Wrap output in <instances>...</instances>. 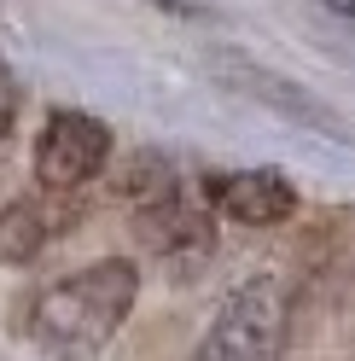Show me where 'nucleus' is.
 <instances>
[{"label":"nucleus","mask_w":355,"mask_h":361,"mask_svg":"<svg viewBox=\"0 0 355 361\" xmlns=\"http://www.w3.org/2000/svg\"><path fill=\"white\" fill-rule=\"evenodd\" d=\"M221 76H228L239 94H251V99H262V105H274L280 117H292V123H303V128H326V134H338L332 111L315 105L297 82H285V76H274V71H256V64H245V59H228V64H221Z\"/></svg>","instance_id":"obj_6"},{"label":"nucleus","mask_w":355,"mask_h":361,"mask_svg":"<svg viewBox=\"0 0 355 361\" xmlns=\"http://www.w3.org/2000/svg\"><path fill=\"white\" fill-rule=\"evenodd\" d=\"M146 6H158V12H175V18H198L192 0H146Z\"/></svg>","instance_id":"obj_9"},{"label":"nucleus","mask_w":355,"mask_h":361,"mask_svg":"<svg viewBox=\"0 0 355 361\" xmlns=\"http://www.w3.org/2000/svg\"><path fill=\"white\" fill-rule=\"evenodd\" d=\"M53 233H58V221L47 210V198H12V204L0 210V268L35 262L53 245Z\"/></svg>","instance_id":"obj_7"},{"label":"nucleus","mask_w":355,"mask_h":361,"mask_svg":"<svg viewBox=\"0 0 355 361\" xmlns=\"http://www.w3.org/2000/svg\"><path fill=\"white\" fill-rule=\"evenodd\" d=\"M111 164V128L87 111H53L35 140V180L47 192H76Z\"/></svg>","instance_id":"obj_3"},{"label":"nucleus","mask_w":355,"mask_h":361,"mask_svg":"<svg viewBox=\"0 0 355 361\" xmlns=\"http://www.w3.org/2000/svg\"><path fill=\"white\" fill-rule=\"evenodd\" d=\"M12 117H18V82H12L6 64H0V134L12 128Z\"/></svg>","instance_id":"obj_8"},{"label":"nucleus","mask_w":355,"mask_h":361,"mask_svg":"<svg viewBox=\"0 0 355 361\" xmlns=\"http://www.w3.org/2000/svg\"><path fill=\"white\" fill-rule=\"evenodd\" d=\"M135 233L151 257H198L210 245V210H198L181 187H169L135 210Z\"/></svg>","instance_id":"obj_5"},{"label":"nucleus","mask_w":355,"mask_h":361,"mask_svg":"<svg viewBox=\"0 0 355 361\" xmlns=\"http://www.w3.org/2000/svg\"><path fill=\"white\" fill-rule=\"evenodd\" d=\"M204 198L216 216L239 221V228H280L297 216V187L274 169H228L204 180Z\"/></svg>","instance_id":"obj_4"},{"label":"nucleus","mask_w":355,"mask_h":361,"mask_svg":"<svg viewBox=\"0 0 355 361\" xmlns=\"http://www.w3.org/2000/svg\"><path fill=\"white\" fill-rule=\"evenodd\" d=\"M320 6H326V12H338V18H349V24H355V0H320Z\"/></svg>","instance_id":"obj_10"},{"label":"nucleus","mask_w":355,"mask_h":361,"mask_svg":"<svg viewBox=\"0 0 355 361\" xmlns=\"http://www.w3.org/2000/svg\"><path fill=\"white\" fill-rule=\"evenodd\" d=\"M140 298V268L128 257H99L35 291L30 303V338L47 355H87L128 321Z\"/></svg>","instance_id":"obj_1"},{"label":"nucleus","mask_w":355,"mask_h":361,"mask_svg":"<svg viewBox=\"0 0 355 361\" xmlns=\"http://www.w3.org/2000/svg\"><path fill=\"white\" fill-rule=\"evenodd\" d=\"M285 321H292L285 286L274 274H251L221 298L192 361H280L285 355Z\"/></svg>","instance_id":"obj_2"}]
</instances>
